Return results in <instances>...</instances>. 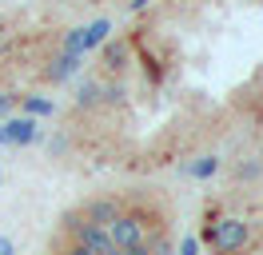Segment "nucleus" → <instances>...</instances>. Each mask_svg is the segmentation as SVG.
Wrapping results in <instances>:
<instances>
[{"label":"nucleus","mask_w":263,"mask_h":255,"mask_svg":"<svg viewBox=\"0 0 263 255\" xmlns=\"http://www.w3.org/2000/svg\"><path fill=\"white\" fill-rule=\"evenodd\" d=\"M199 239L212 247L215 255H239L251 247V223L243 215H219V211H208V223Z\"/></svg>","instance_id":"1"},{"label":"nucleus","mask_w":263,"mask_h":255,"mask_svg":"<svg viewBox=\"0 0 263 255\" xmlns=\"http://www.w3.org/2000/svg\"><path fill=\"white\" fill-rule=\"evenodd\" d=\"M104 231H108V243H112V247H140V243L148 239L152 223H148L144 211H120Z\"/></svg>","instance_id":"2"},{"label":"nucleus","mask_w":263,"mask_h":255,"mask_svg":"<svg viewBox=\"0 0 263 255\" xmlns=\"http://www.w3.org/2000/svg\"><path fill=\"white\" fill-rule=\"evenodd\" d=\"M120 211H124L120 195H92V199H84V207H80L84 223H92V227H108Z\"/></svg>","instance_id":"3"},{"label":"nucleus","mask_w":263,"mask_h":255,"mask_svg":"<svg viewBox=\"0 0 263 255\" xmlns=\"http://www.w3.org/2000/svg\"><path fill=\"white\" fill-rule=\"evenodd\" d=\"M0 128H4V140L12 143V148H28V143H36V136H40L32 116H12V120H4Z\"/></svg>","instance_id":"4"},{"label":"nucleus","mask_w":263,"mask_h":255,"mask_svg":"<svg viewBox=\"0 0 263 255\" xmlns=\"http://www.w3.org/2000/svg\"><path fill=\"white\" fill-rule=\"evenodd\" d=\"M80 64H84V56H72V52H56V56L48 60V68H44V80L60 84V80L76 76V72H80Z\"/></svg>","instance_id":"5"},{"label":"nucleus","mask_w":263,"mask_h":255,"mask_svg":"<svg viewBox=\"0 0 263 255\" xmlns=\"http://www.w3.org/2000/svg\"><path fill=\"white\" fill-rule=\"evenodd\" d=\"M104 68L108 72H128V64H132V48H128V40H104Z\"/></svg>","instance_id":"6"},{"label":"nucleus","mask_w":263,"mask_h":255,"mask_svg":"<svg viewBox=\"0 0 263 255\" xmlns=\"http://www.w3.org/2000/svg\"><path fill=\"white\" fill-rule=\"evenodd\" d=\"M144 251L148 255H176V243H172V235L164 227H152L148 239H144Z\"/></svg>","instance_id":"7"},{"label":"nucleus","mask_w":263,"mask_h":255,"mask_svg":"<svg viewBox=\"0 0 263 255\" xmlns=\"http://www.w3.org/2000/svg\"><path fill=\"white\" fill-rule=\"evenodd\" d=\"M76 108L80 112H92V108H100V80H84L80 88H76Z\"/></svg>","instance_id":"8"},{"label":"nucleus","mask_w":263,"mask_h":255,"mask_svg":"<svg viewBox=\"0 0 263 255\" xmlns=\"http://www.w3.org/2000/svg\"><path fill=\"white\" fill-rule=\"evenodd\" d=\"M219 172V156L208 152V156H199L196 163H183V175H196V179H208V175Z\"/></svg>","instance_id":"9"},{"label":"nucleus","mask_w":263,"mask_h":255,"mask_svg":"<svg viewBox=\"0 0 263 255\" xmlns=\"http://www.w3.org/2000/svg\"><path fill=\"white\" fill-rule=\"evenodd\" d=\"M20 108H24V116H52V112H56V104H52V100H44V96H20L16 100Z\"/></svg>","instance_id":"10"},{"label":"nucleus","mask_w":263,"mask_h":255,"mask_svg":"<svg viewBox=\"0 0 263 255\" xmlns=\"http://www.w3.org/2000/svg\"><path fill=\"white\" fill-rule=\"evenodd\" d=\"M108 32H112L108 20H92V24H84V40H88V48H100L104 40H108Z\"/></svg>","instance_id":"11"},{"label":"nucleus","mask_w":263,"mask_h":255,"mask_svg":"<svg viewBox=\"0 0 263 255\" xmlns=\"http://www.w3.org/2000/svg\"><path fill=\"white\" fill-rule=\"evenodd\" d=\"M124 84L116 80V84H100V104H108V108H116V104H124Z\"/></svg>","instance_id":"12"},{"label":"nucleus","mask_w":263,"mask_h":255,"mask_svg":"<svg viewBox=\"0 0 263 255\" xmlns=\"http://www.w3.org/2000/svg\"><path fill=\"white\" fill-rule=\"evenodd\" d=\"M263 175V159H239V163H235V179H247V184H251V179H259Z\"/></svg>","instance_id":"13"},{"label":"nucleus","mask_w":263,"mask_h":255,"mask_svg":"<svg viewBox=\"0 0 263 255\" xmlns=\"http://www.w3.org/2000/svg\"><path fill=\"white\" fill-rule=\"evenodd\" d=\"M16 100H20V96H12V92H0V116H8V112L16 108Z\"/></svg>","instance_id":"14"},{"label":"nucleus","mask_w":263,"mask_h":255,"mask_svg":"<svg viewBox=\"0 0 263 255\" xmlns=\"http://www.w3.org/2000/svg\"><path fill=\"white\" fill-rule=\"evenodd\" d=\"M196 251H199V239H196V235H187V239L180 243V255H196Z\"/></svg>","instance_id":"15"},{"label":"nucleus","mask_w":263,"mask_h":255,"mask_svg":"<svg viewBox=\"0 0 263 255\" xmlns=\"http://www.w3.org/2000/svg\"><path fill=\"white\" fill-rule=\"evenodd\" d=\"M0 255H16V243H12L8 235H0Z\"/></svg>","instance_id":"16"},{"label":"nucleus","mask_w":263,"mask_h":255,"mask_svg":"<svg viewBox=\"0 0 263 255\" xmlns=\"http://www.w3.org/2000/svg\"><path fill=\"white\" fill-rule=\"evenodd\" d=\"M152 4H156V0H132L128 12H144V8H152Z\"/></svg>","instance_id":"17"},{"label":"nucleus","mask_w":263,"mask_h":255,"mask_svg":"<svg viewBox=\"0 0 263 255\" xmlns=\"http://www.w3.org/2000/svg\"><path fill=\"white\" fill-rule=\"evenodd\" d=\"M64 255H92V251H88V247H80V243H68Z\"/></svg>","instance_id":"18"},{"label":"nucleus","mask_w":263,"mask_h":255,"mask_svg":"<svg viewBox=\"0 0 263 255\" xmlns=\"http://www.w3.org/2000/svg\"><path fill=\"white\" fill-rule=\"evenodd\" d=\"M0 143H8V140H4V128H0Z\"/></svg>","instance_id":"19"},{"label":"nucleus","mask_w":263,"mask_h":255,"mask_svg":"<svg viewBox=\"0 0 263 255\" xmlns=\"http://www.w3.org/2000/svg\"><path fill=\"white\" fill-rule=\"evenodd\" d=\"M0 48H4V40H0Z\"/></svg>","instance_id":"20"}]
</instances>
